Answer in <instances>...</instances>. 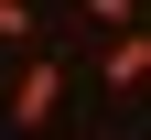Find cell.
<instances>
[{
    "mask_svg": "<svg viewBox=\"0 0 151 140\" xmlns=\"http://www.w3.org/2000/svg\"><path fill=\"white\" fill-rule=\"evenodd\" d=\"M32 32H43V22H32V0H0V43H32Z\"/></svg>",
    "mask_w": 151,
    "mask_h": 140,
    "instance_id": "3",
    "label": "cell"
},
{
    "mask_svg": "<svg viewBox=\"0 0 151 140\" xmlns=\"http://www.w3.org/2000/svg\"><path fill=\"white\" fill-rule=\"evenodd\" d=\"M86 22H97V32H129L140 11H129V0H86Z\"/></svg>",
    "mask_w": 151,
    "mask_h": 140,
    "instance_id": "4",
    "label": "cell"
},
{
    "mask_svg": "<svg viewBox=\"0 0 151 140\" xmlns=\"http://www.w3.org/2000/svg\"><path fill=\"white\" fill-rule=\"evenodd\" d=\"M54 118H65V54H32L22 75H11V129H54Z\"/></svg>",
    "mask_w": 151,
    "mask_h": 140,
    "instance_id": "1",
    "label": "cell"
},
{
    "mask_svg": "<svg viewBox=\"0 0 151 140\" xmlns=\"http://www.w3.org/2000/svg\"><path fill=\"white\" fill-rule=\"evenodd\" d=\"M97 75H108V97H140V86H151V22L108 32V43H97Z\"/></svg>",
    "mask_w": 151,
    "mask_h": 140,
    "instance_id": "2",
    "label": "cell"
}]
</instances>
